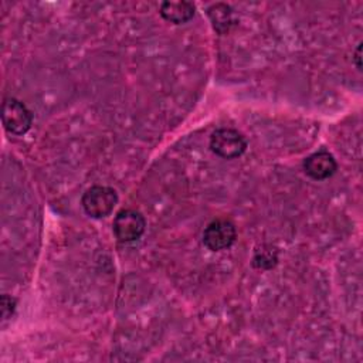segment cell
Wrapping results in <instances>:
<instances>
[{
    "label": "cell",
    "instance_id": "obj_7",
    "mask_svg": "<svg viewBox=\"0 0 363 363\" xmlns=\"http://www.w3.org/2000/svg\"><path fill=\"white\" fill-rule=\"evenodd\" d=\"M160 16L173 24H183L193 18L194 6L189 1H163L159 9Z\"/></svg>",
    "mask_w": 363,
    "mask_h": 363
},
{
    "label": "cell",
    "instance_id": "obj_4",
    "mask_svg": "<svg viewBox=\"0 0 363 363\" xmlns=\"http://www.w3.org/2000/svg\"><path fill=\"white\" fill-rule=\"evenodd\" d=\"M146 228V220L140 211L133 208L121 210L112 223V230L119 242H132L142 237Z\"/></svg>",
    "mask_w": 363,
    "mask_h": 363
},
{
    "label": "cell",
    "instance_id": "obj_8",
    "mask_svg": "<svg viewBox=\"0 0 363 363\" xmlns=\"http://www.w3.org/2000/svg\"><path fill=\"white\" fill-rule=\"evenodd\" d=\"M207 16H208L214 30L220 34H225L227 31H230L231 26L234 24L233 10L228 4H224V3L211 4L207 9Z\"/></svg>",
    "mask_w": 363,
    "mask_h": 363
},
{
    "label": "cell",
    "instance_id": "obj_6",
    "mask_svg": "<svg viewBox=\"0 0 363 363\" xmlns=\"http://www.w3.org/2000/svg\"><path fill=\"white\" fill-rule=\"evenodd\" d=\"M336 169L337 163L328 150L315 152L303 160V170L313 180H326L335 174Z\"/></svg>",
    "mask_w": 363,
    "mask_h": 363
},
{
    "label": "cell",
    "instance_id": "obj_1",
    "mask_svg": "<svg viewBox=\"0 0 363 363\" xmlns=\"http://www.w3.org/2000/svg\"><path fill=\"white\" fill-rule=\"evenodd\" d=\"M84 211L92 218L109 216L118 204V193L109 186H91L81 197Z\"/></svg>",
    "mask_w": 363,
    "mask_h": 363
},
{
    "label": "cell",
    "instance_id": "obj_10",
    "mask_svg": "<svg viewBox=\"0 0 363 363\" xmlns=\"http://www.w3.org/2000/svg\"><path fill=\"white\" fill-rule=\"evenodd\" d=\"M0 305H1V320L3 323L11 318V315L14 313V309H16V299L13 296H9V295H3L1 296V301H0Z\"/></svg>",
    "mask_w": 363,
    "mask_h": 363
},
{
    "label": "cell",
    "instance_id": "obj_2",
    "mask_svg": "<svg viewBox=\"0 0 363 363\" xmlns=\"http://www.w3.org/2000/svg\"><path fill=\"white\" fill-rule=\"evenodd\" d=\"M210 149L221 159H235L247 150V140L237 129L220 128L211 133Z\"/></svg>",
    "mask_w": 363,
    "mask_h": 363
},
{
    "label": "cell",
    "instance_id": "obj_9",
    "mask_svg": "<svg viewBox=\"0 0 363 363\" xmlns=\"http://www.w3.org/2000/svg\"><path fill=\"white\" fill-rule=\"evenodd\" d=\"M278 261V251L262 247V250L255 251L252 258V265L258 269H269L272 268Z\"/></svg>",
    "mask_w": 363,
    "mask_h": 363
},
{
    "label": "cell",
    "instance_id": "obj_3",
    "mask_svg": "<svg viewBox=\"0 0 363 363\" xmlns=\"http://www.w3.org/2000/svg\"><path fill=\"white\" fill-rule=\"evenodd\" d=\"M1 121L7 132L21 136L30 130L33 125V113L21 101L7 96L1 106Z\"/></svg>",
    "mask_w": 363,
    "mask_h": 363
},
{
    "label": "cell",
    "instance_id": "obj_5",
    "mask_svg": "<svg viewBox=\"0 0 363 363\" xmlns=\"http://www.w3.org/2000/svg\"><path fill=\"white\" fill-rule=\"evenodd\" d=\"M235 238V225L227 218L213 220L203 231V242L211 251H223L230 248L234 244Z\"/></svg>",
    "mask_w": 363,
    "mask_h": 363
},
{
    "label": "cell",
    "instance_id": "obj_11",
    "mask_svg": "<svg viewBox=\"0 0 363 363\" xmlns=\"http://www.w3.org/2000/svg\"><path fill=\"white\" fill-rule=\"evenodd\" d=\"M356 60H357V68L360 69V67H362V65H360V61H359V60H360V44H359V47H357V54H356Z\"/></svg>",
    "mask_w": 363,
    "mask_h": 363
}]
</instances>
